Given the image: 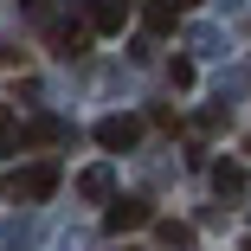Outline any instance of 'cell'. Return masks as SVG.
Wrapping results in <instances>:
<instances>
[{"label": "cell", "mask_w": 251, "mask_h": 251, "mask_svg": "<svg viewBox=\"0 0 251 251\" xmlns=\"http://www.w3.org/2000/svg\"><path fill=\"white\" fill-rule=\"evenodd\" d=\"M123 20H129V7H116V0H97L90 7V32H123Z\"/></svg>", "instance_id": "cell-7"}, {"label": "cell", "mask_w": 251, "mask_h": 251, "mask_svg": "<svg viewBox=\"0 0 251 251\" xmlns=\"http://www.w3.org/2000/svg\"><path fill=\"white\" fill-rule=\"evenodd\" d=\"M110 187H116L110 168H84V174H77V193H84V200H110Z\"/></svg>", "instance_id": "cell-9"}, {"label": "cell", "mask_w": 251, "mask_h": 251, "mask_svg": "<svg viewBox=\"0 0 251 251\" xmlns=\"http://www.w3.org/2000/svg\"><path fill=\"white\" fill-rule=\"evenodd\" d=\"M245 155H251V135H245Z\"/></svg>", "instance_id": "cell-11"}, {"label": "cell", "mask_w": 251, "mask_h": 251, "mask_svg": "<svg viewBox=\"0 0 251 251\" xmlns=\"http://www.w3.org/2000/svg\"><path fill=\"white\" fill-rule=\"evenodd\" d=\"M13 193H20V200H52V193H58V161H32V168L13 180Z\"/></svg>", "instance_id": "cell-3"}, {"label": "cell", "mask_w": 251, "mask_h": 251, "mask_svg": "<svg viewBox=\"0 0 251 251\" xmlns=\"http://www.w3.org/2000/svg\"><path fill=\"white\" fill-rule=\"evenodd\" d=\"M245 251H251V238H245Z\"/></svg>", "instance_id": "cell-12"}, {"label": "cell", "mask_w": 251, "mask_h": 251, "mask_svg": "<svg viewBox=\"0 0 251 251\" xmlns=\"http://www.w3.org/2000/svg\"><path fill=\"white\" fill-rule=\"evenodd\" d=\"M245 187H251V174H245L238 161H219V168H213V193H219V200H245Z\"/></svg>", "instance_id": "cell-4"}, {"label": "cell", "mask_w": 251, "mask_h": 251, "mask_svg": "<svg viewBox=\"0 0 251 251\" xmlns=\"http://www.w3.org/2000/svg\"><path fill=\"white\" fill-rule=\"evenodd\" d=\"M142 26L161 39V32H174V26H180V7H174V0H148V7H142Z\"/></svg>", "instance_id": "cell-6"}, {"label": "cell", "mask_w": 251, "mask_h": 251, "mask_svg": "<svg viewBox=\"0 0 251 251\" xmlns=\"http://www.w3.org/2000/svg\"><path fill=\"white\" fill-rule=\"evenodd\" d=\"M135 142H142L135 116H103V123H97V148H110V155H123V148H135Z\"/></svg>", "instance_id": "cell-2"}, {"label": "cell", "mask_w": 251, "mask_h": 251, "mask_svg": "<svg viewBox=\"0 0 251 251\" xmlns=\"http://www.w3.org/2000/svg\"><path fill=\"white\" fill-rule=\"evenodd\" d=\"M148 219H155V206H148V200H135V193L110 200V213H103V226H110V232H142Z\"/></svg>", "instance_id": "cell-1"}, {"label": "cell", "mask_w": 251, "mask_h": 251, "mask_svg": "<svg viewBox=\"0 0 251 251\" xmlns=\"http://www.w3.org/2000/svg\"><path fill=\"white\" fill-rule=\"evenodd\" d=\"M52 142H65V123L58 116H39V123L20 129V148H52Z\"/></svg>", "instance_id": "cell-5"}, {"label": "cell", "mask_w": 251, "mask_h": 251, "mask_svg": "<svg viewBox=\"0 0 251 251\" xmlns=\"http://www.w3.org/2000/svg\"><path fill=\"white\" fill-rule=\"evenodd\" d=\"M174 7H180V13H187V7H193V0H174Z\"/></svg>", "instance_id": "cell-10"}, {"label": "cell", "mask_w": 251, "mask_h": 251, "mask_svg": "<svg viewBox=\"0 0 251 251\" xmlns=\"http://www.w3.org/2000/svg\"><path fill=\"white\" fill-rule=\"evenodd\" d=\"M148 226L161 232V245H168V251H193V226H180V219H148Z\"/></svg>", "instance_id": "cell-8"}]
</instances>
